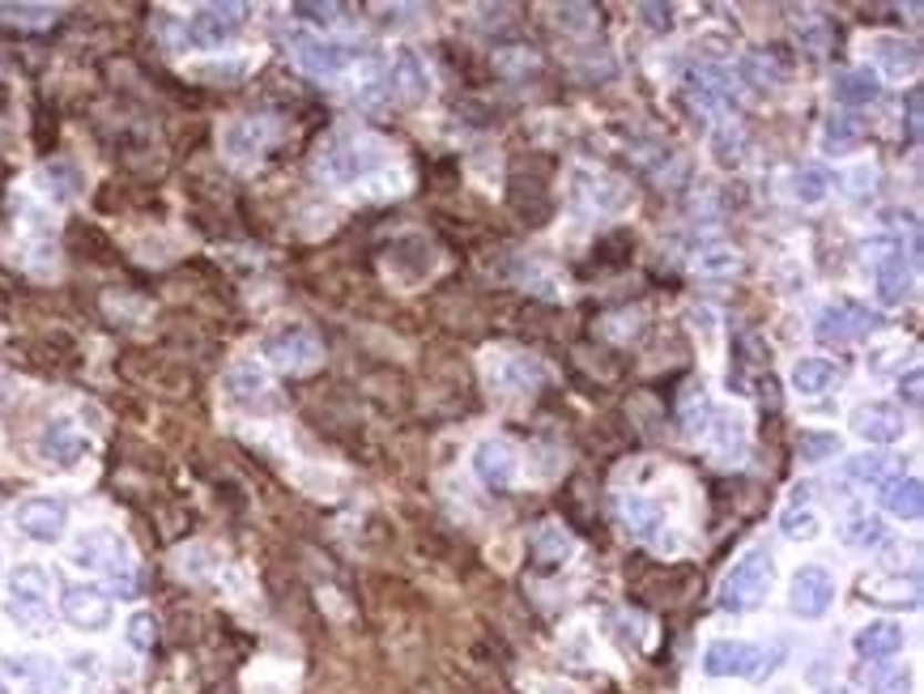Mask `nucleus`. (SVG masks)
Listing matches in <instances>:
<instances>
[{
    "instance_id": "1",
    "label": "nucleus",
    "mask_w": 924,
    "mask_h": 694,
    "mask_svg": "<svg viewBox=\"0 0 924 694\" xmlns=\"http://www.w3.org/2000/svg\"><path fill=\"white\" fill-rule=\"evenodd\" d=\"M69 562L82 567V571L103 576L111 592H120V597H129L136 588L133 555H129L124 537L111 532V528H90V532H82V537L73 541V550H69Z\"/></svg>"
},
{
    "instance_id": "2",
    "label": "nucleus",
    "mask_w": 924,
    "mask_h": 694,
    "mask_svg": "<svg viewBox=\"0 0 924 694\" xmlns=\"http://www.w3.org/2000/svg\"><path fill=\"white\" fill-rule=\"evenodd\" d=\"M771 580H776V562L767 550H746L741 562H733V571L720 583V610L729 613H750L759 610L771 592Z\"/></svg>"
},
{
    "instance_id": "3",
    "label": "nucleus",
    "mask_w": 924,
    "mask_h": 694,
    "mask_svg": "<svg viewBox=\"0 0 924 694\" xmlns=\"http://www.w3.org/2000/svg\"><path fill=\"white\" fill-rule=\"evenodd\" d=\"M388 163V145L376 137H341L332 141L325 149V158H320V167L337 179V184H358V179H367V175H376V170Z\"/></svg>"
},
{
    "instance_id": "4",
    "label": "nucleus",
    "mask_w": 924,
    "mask_h": 694,
    "mask_svg": "<svg viewBox=\"0 0 924 694\" xmlns=\"http://www.w3.org/2000/svg\"><path fill=\"white\" fill-rule=\"evenodd\" d=\"M873 329H882L877 311H870L865 303H852V299H840V303H827L818 311L814 336L822 345H852V341H865Z\"/></svg>"
},
{
    "instance_id": "5",
    "label": "nucleus",
    "mask_w": 924,
    "mask_h": 694,
    "mask_svg": "<svg viewBox=\"0 0 924 694\" xmlns=\"http://www.w3.org/2000/svg\"><path fill=\"white\" fill-rule=\"evenodd\" d=\"M244 22H247L244 4H205V9H196L188 18L184 34H188L192 48H222V43H230L244 30Z\"/></svg>"
},
{
    "instance_id": "6",
    "label": "nucleus",
    "mask_w": 924,
    "mask_h": 694,
    "mask_svg": "<svg viewBox=\"0 0 924 694\" xmlns=\"http://www.w3.org/2000/svg\"><path fill=\"white\" fill-rule=\"evenodd\" d=\"M60 613L69 626L78 631H107L111 626V597L107 588H94V583H69L64 597H60Z\"/></svg>"
},
{
    "instance_id": "7",
    "label": "nucleus",
    "mask_w": 924,
    "mask_h": 694,
    "mask_svg": "<svg viewBox=\"0 0 924 694\" xmlns=\"http://www.w3.org/2000/svg\"><path fill=\"white\" fill-rule=\"evenodd\" d=\"M835 605V576L827 567H801L789 583V610L814 622Z\"/></svg>"
},
{
    "instance_id": "8",
    "label": "nucleus",
    "mask_w": 924,
    "mask_h": 694,
    "mask_svg": "<svg viewBox=\"0 0 924 694\" xmlns=\"http://www.w3.org/2000/svg\"><path fill=\"white\" fill-rule=\"evenodd\" d=\"M290 52H295V64H299L307 77H337L353 60V52L346 43L325 39V34H295L290 39Z\"/></svg>"
},
{
    "instance_id": "9",
    "label": "nucleus",
    "mask_w": 924,
    "mask_h": 694,
    "mask_svg": "<svg viewBox=\"0 0 924 694\" xmlns=\"http://www.w3.org/2000/svg\"><path fill=\"white\" fill-rule=\"evenodd\" d=\"M265 359H269L277 371L299 375V371H311V366L320 362V341L307 333L302 324H290V329H281V333H273L269 341H265Z\"/></svg>"
},
{
    "instance_id": "10",
    "label": "nucleus",
    "mask_w": 924,
    "mask_h": 694,
    "mask_svg": "<svg viewBox=\"0 0 924 694\" xmlns=\"http://www.w3.org/2000/svg\"><path fill=\"white\" fill-rule=\"evenodd\" d=\"M13 525L22 528L30 541H43V546H52V541H60V537H64V528H69V507H64L60 499H48V495H39V499L18 503V511H13Z\"/></svg>"
},
{
    "instance_id": "11",
    "label": "nucleus",
    "mask_w": 924,
    "mask_h": 694,
    "mask_svg": "<svg viewBox=\"0 0 924 694\" xmlns=\"http://www.w3.org/2000/svg\"><path fill=\"white\" fill-rule=\"evenodd\" d=\"M39 452H43L52 465H60V469H73L85 452H90V439H85V431L73 422V417H52V422L43 426V435H39Z\"/></svg>"
},
{
    "instance_id": "12",
    "label": "nucleus",
    "mask_w": 924,
    "mask_h": 694,
    "mask_svg": "<svg viewBox=\"0 0 924 694\" xmlns=\"http://www.w3.org/2000/svg\"><path fill=\"white\" fill-rule=\"evenodd\" d=\"M861 592L873 605H895V610H916L921 605V576H903V571H877L861 580Z\"/></svg>"
},
{
    "instance_id": "13",
    "label": "nucleus",
    "mask_w": 924,
    "mask_h": 694,
    "mask_svg": "<svg viewBox=\"0 0 924 694\" xmlns=\"http://www.w3.org/2000/svg\"><path fill=\"white\" fill-rule=\"evenodd\" d=\"M852 431L861 439H870V444H895V439H903L907 422H903V414H899L895 405L870 401V405H856L852 410Z\"/></svg>"
},
{
    "instance_id": "14",
    "label": "nucleus",
    "mask_w": 924,
    "mask_h": 694,
    "mask_svg": "<svg viewBox=\"0 0 924 694\" xmlns=\"http://www.w3.org/2000/svg\"><path fill=\"white\" fill-rule=\"evenodd\" d=\"M473 473L490 490H507L512 477H516V447L503 444V439H482L473 452Z\"/></svg>"
},
{
    "instance_id": "15",
    "label": "nucleus",
    "mask_w": 924,
    "mask_h": 694,
    "mask_svg": "<svg viewBox=\"0 0 924 694\" xmlns=\"http://www.w3.org/2000/svg\"><path fill=\"white\" fill-rule=\"evenodd\" d=\"M903 643H907V631H903V622H891V618H877L870 626H861L856 639H852L856 656H861V661H877V665L891 661V656H899Z\"/></svg>"
},
{
    "instance_id": "16",
    "label": "nucleus",
    "mask_w": 924,
    "mask_h": 694,
    "mask_svg": "<svg viewBox=\"0 0 924 694\" xmlns=\"http://www.w3.org/2000/svg\"><path fill=\"white\" fill-rule=\"evenodd\" d=\"M754 648L759 643H746V639H716L704 652V673L707 677H750Z\"/></svg>"
},
{
    "instance_id": "17",
    "label": "nucleus",
    "mask_w": 924,
    "mask_h": 694,
    "mask_svg": "<svg viewBox=\"0 0 924 694\" xmlns=\"http://www.w3.org/2000/svg\"><path fill=\"white\" fill-rule=\"evenodd\" d=\"M623 516H626V528H630V537L648 541L653 550H678V541L669 537V525H665V516H660V507H656V503L626 499L623 503Z\"/></svg>"
},
{
    "instance_id": "18",
    "label": "nucleus",
    "mask_w": 924,
    "mask_h": 694,
    "mask_svg": "<svg viewBox=\"0 0 924 694\" xmlns=\"http://www.w3.org/2000/svg\"><path fill=\"white\" fill-rule=\"evenodd\" d=\"M4 673L27 682L34 694H60V669L52 656H39V652H22V656H4Z\"/></svg>"
},
{
    "instance_id": "19",
    "label": "nucleus",
    "mask_w": 924,
    "mask_h": 694,
    "mask_svg": "<svg viewBox=\"0 0 924 694\" xmlns=\"http://www.w3.org/2000/svg\"><path fill=\"white\" fill-rule=\"evenodd\" d=\"M877 503H882V511H891L899 520H921V511H924L921 477H886Z\"/></svg>"
},
{
    "instance_id": "20",
    "label": "nucleus",
    "mask_w": 924,
    "mask_h": 694,
    "mask_svg": "<svg viewBox=\"0 0 924 694\" xmlns=\"http://www.w3.org/2000/svg\"><path fill=\"white\" fill-rule=\"evenodd\" d=\"M873 281H877V303L882 307H899L912 299V278H907V265H903V248L891 251L886 260L870 265Z\"/></svg>"
},
{
    "instance_id": "21",
    "label": "nucleus",
    "mask_w": 924,
    "mask_h": 694,
    "mask_svg": "<svg viewBox=\"0 0 924 694\" xmlns=\"http://www.w3.org/2000/svg\"><path fill=\"white\" fill-rule=\"evenodd\" d=\"M891 473H895V456H886V452H865V456L843 460L840 486L843 490H852V486H882Z\"/></svg>"
},
{
    "instance_id": "22",
    "label": "nucleus",
    "mask_w": 924,
    "mask_h": 694,
    "mask_svg": "<svg viewBox=\"0 0 924 694\" xmlns=\"http://www.w3.org/2000/svg\"><path fill=\"white\" fill-rule=\"evenodd\" d=\"M388 85H392V94L401 99V103H422L427 99V69H422V60L413 56V52H401V56L392 60V69H388Z\"/></svg>"
},
{
    "instance_id": "23",
    "label": "nucleus",
    "mask_w": 924,
    "mask_h": 694,
    "mask_svg": "<svg viewBox=\"0 0 924 694\" xmlns=\"http://www.w3.org/2000/svg\"><path fill=\"white\" fill-rule=\"evenodd\" d=\"M831 94H835V103H843V107H865V103H877L882 85H877V77H873L870 69H840L831 77Z\"/></svg>"
},
{
    "instance_id": "24",
    "label": "nucleus",
    "mask_w": 924,
    "mask_h": 694,
    "mask_svg": "<svg viewBox=\"0 0 924 694\" xmlns=\"http://www.w3.org/2000/svg\"><path fill=\"white\" fill-rule=\"evenodd\" d=\"M572 555H575V537L567 528L542 525L533 532V562H537L542 571H558Z\"/></svg>"
},
{
    "instance_id": "25",
    "label": "nucleus",
    "mask_w": 924,
    "mask_h": 694,
    "mask_svg": "<svg viewBox=\"0 0 924 694\" xmlns=\"http://www.w3.org/2000/svg\"><path fill=\"white\" fill-rule=\"evenodd\" d=\"M222 141H226V154H230V158H256V154L273 141V128L265 120H235Z\"/></svg>"
},
{
    "instance_id": "26",
    "label": "nucleus",
    "mask_w": 924,
    "mask_h": 694,
    "mask_svg": "<svg viewBox=\"0 0 924 694\" xmlns=\"http://www.w3.org/2000/svg\"><path fill=\"white\" fill-rule=\"evenodd\" d=\"M840 384V366L827 359H801L792 366V389L801 396H818V392H831Z\"/></svg>"
},
{
    "instance_id": "27",
    "label": "nucleus",
    "mask_w": 924,
    "mask_h": 694,
    "mask_svg": "<svg viewBox=\"0 0 924 694\" xmlns=\"http://www.w3.org/2000/svg\"><path fill=\"white\" fill-rule=\"evenodd\" d=\"M542 366L533 359H507L494 366V375H490V384L503 392H533L537 384H542Z\"/></svg>"
},
{
    "instance_id": "28",
    "label": "nucleus",
    "mask_w": 924,
    "mask_h": 694,
    "mask_svg": "<svg viewBox=\"0 0 924 694\" xmlns=\"http://www.w3.org/2000/svg\"><path fill=\"white\" fill-rule=\"evenodd\" d=\"M873 52L882 60V69L891 77H912L921 69V48L916 43H903V39H873Z\"/></svg>"
},
{
    "instance_id": "29",
    "label": "nucleus",
    "mask_w": 924,
    "mask_h": 694,
    "mask_svg": "<svg viewBox=\"0 0 924 694\" xmlns=\"http://www.w3.org/2000/svg\"><path fill=\"white\" fill-rule=\"evenodd\" d=\"M52 592V576L39 562H22L9 571V597H30V601H48Z\"/></svg>"
},
{
    "instance_id": "30",
    "label": "nucleus",
    "mask_w": 924,
    "mask_h": 694,
    "mask_svg": "<svg viewBox=\"0 0 924 694\" xmlns=\"http://www.w3.org/2000/svg\"><path fill=\"white\" fill-rule=\"evenodd\" d=\"M737 269H741V256L729 244H704L695 251V273L704 278H733Z\"/></svg>"
},
{
    "instance_id": "31",
    "label": "nucleus",
    "mask_w": 924,
    "mask_h": 694,
    "mask_svg": "<svg viewBox=\"0 0 924 694\" xmlns=\"http://www.w3.org/2000/svg\"><path fill=\"white\" fill-rule=\"evenodd\" d=\"M861 141H865V124H861L856 115H831L827 128H822L827 154H848V149H856Z\"/></svg>"
},
{
    "instance_id": "32",
    "label": "nucleus",
    "mask_w": 924,
    "mask_h": 694,
    "mask_svg": "<svg viewBox=\"0 0 924 694\" xmlns=\"http://www.w3.org/2000/svg\"><path fill=\"white\" fill-rule=\"evenodd\" d=\"M4 613L27 631V635H43L52 626V605L48 601H30V597H9Z\"/></svg>"
},
{
    "instance_id": "33",
    "label": "nucleus",
    "mask_w": 924,
    "mask_h": 694,
    "mask_svg": "<svg viewBox=\"0 0 924 694\" xmlns=\"http://www.w3.org/2000/svg\"><path fill=\"white\" fill-rule=\"evenodd\" d=\"M840 541L852 546V550H877L886 541V525L877 516H852L848 525L840 528Z\"/></svg>"
},
{
    "instance_id": "34",
    "label": "nucleus",
    "mask_w": 924,
    "mask_h": 694,
    "mask_svg": "<svg viewBox=\"0 0 924 694\" xmlns=\"http://www.w3.org/2000/svg\"><path fill=\"white\" fill-rule=\"evenodd\" d=\"M827 193H831V175L822 167H801L792 175V196H797L801 205H822Z\"/></svg>"
},
{
    "instance_id": "35",
    "label": "nucleus",
    "mask_w": 924,
    "mask_h": 694,
    "mask_svg": "<svg viewBox=\"0 0 924 694\" xmlns=\"http://www.w3.org/2000/svg\"><path fill=\"white\" fill-rule=\"evenodd\" d=\"M870 694H912V669L907 665H873L865 673Z\"/></svg>"
},
{
    "instance_id": "36",
    "label": "nucleus",
    "mask_w": 924,
    "mask_h": 694,
    "mask_svg": "<svg viewBox=\"0 0 924 694\" xmlns=\"http://www.w3.org/2000/svg\"><path fill=\"white\" fill-rule=\"evenodd\" d=\"M741 73H746V82L759 85V90H771V85L784 82V64L776 56H767V52H750L741 60Z\"/></svg>"
},
{
    "instance_id": "37",
    "label": "nucleus",
    "mask_w": 924,
    "mask_h": 694,
    "mask_svg": "<svg viewBox=\"0 0 924 694\" xmlns=\"http://www.w3.org/2000/svg\"><path fill=\"white\" fill-rule=\"evenodd\" d=\"M226 389H230L235 401H256L269 384H265V371H260L256 362H239V366L226 375Z\"/></svg>"
},
{
    "instance_id": "38",
    "label": "nucleus",
    "mask_w": 924,
    "mask_h": 694,
    "mask_svg": "<svg viewBox=\"0 0 924 694\" xmlns=\"http://www.w3.org/2000/svg\"><path fill=\"white\" fill-rule=\"evenodd\" d=\"M124 639H129L133 652H150L158 643V618L154 613H133L129 626H124Z\"/></svg>"
},
{
    "instance_id": "39",
    "label": "nucleus",
    "mask_w": 924,
    "mask_h": 694,
    "mask_svg": "<svg viewBox=\"0 0 924 694\" xmlns=\"http://www.w3.org/2000/svg\"><path fill=\"white\" fill-rule=\"evenodd\" d=\"M780 528H784V537L789 541H814L818 537V516L814 511H801V507H789L784 516H780Z\"/></svg>"
},
{
    "instance_id": "40",
    "label": "nucleus",
    "mask_w": 924,
    "mask_h": 694,
    "mask_svg": "<svg viewBox=\"0 0 924 694\" xmlns=\"http://www.w3.org/2000/svg\"><path fill=\"white\" fill-rule=\"evenodd\" d=\"M55 9L48 4H0V22H22V27H43L52 22Z\"/></svg>"
},
{
    "instance_id": "41",
    "label": "nucleus",
    "mask_w": 924,
    "mask_h": 694,
    "mask_svg": "<svg viewBox=\"0 0 924 694\" xmlns=\"http://www.w3.org/2000/svg\"><path fill=\"white\" fill-rule=\"evenodd\" d=\"M797 452H801V460H831V456L840 452V439H835V435H818V431H810V435H801Z\"/></svg>"
},
{
    "instance_id": "42",
    "label": "nucleus",
    "mask_w": 924,
    "mask_h": 694,
    "mask_svg": "<svg viewBox=\"0 0 924 694\" xmlns=\"http://www.w3.org/2000/svg\"><path fill=\"white\" fill-rule=\"evenodd\" d=\"M784 643H771V648H754V669H750V682H762V677H771L776 669H780V661H784Z\"/></svg>"
},
{
    "instance_id": "43",
    "label": "nucleus",
    "mask_w": 924,
    "mask_h": 694,
    "mask_svg": "<svg viewBox=\"0 0 924 694\" xmlns=\"http://www.w3.org/2000/svg\"><path fill=\"white\" fill-rule=\"evenodd\" d=\"M639 13H644V22L653 30H674V9L669 4H639Z\"/></svg>"
},
{
    "instance_id": "44",
    "label": "nucleus",
    "mask_w": 924,
    "mask_h": 694,
    "mask_svg": "<svg viewBox=\"0 0 924 694\" xmlns=\"http://www.w3.org/2000/svg\"><path fill=\"white\" fill-rule=\"evenodd\" d=\"M924 375H921V366H912L907 371V380H899V396L907 401V405H921V396H924Z\"/></svg>"
},
{
    "instance_id": "45",
    "label": "nucleus",
    "mask_w": 924,
    "mask_h": 694,
    "mask_svg": "<svg viewBox=\"0 0 924 694\" xmlns=\"http://www.w3.org/2000/svg\"><path fill=\"white\" fill-rule=\"evenodd\" d=\"M295 13H302V18H307V22H316V27L337 22V4H295Z\"/></svg>"
},
{
    "instance_id": "46",
    "label": "nucleus",
    "mask_w": 924,
    "mask_h": 694,
    "mask_svg": "<svg viewBox=\"0 0 924 694\" xmlns=\"http://www.w3.org/2000/svg\"><path fill=\"white\" fill-rule=\"evenodd\" d=\"M907 115H912L907 124H912V137H916V133H921V90H912V99H907Z\"/></svg>"
},
{
    "instance_id": "47",
    "label": "nucleus",
    "mask_w": 924,
    "mask_h": 694,
    "mask_svg": "<svg viewBox=\"0 0 924 694\" xmlns=\"http://www.w3.org/2000/svg\"><path fill=\"white\" fill-rule=\"evenodd\" d=\"M94 665H99V661H94L90 652H82V656H73V661H69V669H73V673H85V677L94 673Z\"/></svg>"
},
{
    "instance_id": "48",
    "label": "nucleus",
    "mask_w": 924,
    "mask_h": 694,
    "mask_svg": "<svg viewBox=\"0 0 924 694\" xmlns=\"http://www.w3.org/2000/svg\"><path fill=\"white\" fill-rule=\"evenodd\" d=\"M822 694H852V691H848V686H827Z\"/></svg>"
},
{
    "instance_id": "49",
    "label": "nucleus",
    "mask_w": 924,
    "mask_h": 694,
    "mask_svg": "<svg viewBox=\"0 0 924 694\" xmlns=\"http://www.w3.org/2000/svg\"><path fill=\"white\" fill-rule=\"evenodd\" d=\"M0 694H9V691H4V682H0Z\"/></svg>"
},
{
    "instance_id": "50",
    "label": "nucleus",
    "mask_w": 924,
    "mask_h": 694,
    "mask_svg": "<svg viewBox=\"0 0 924 694\" xmlns=\"http://www.w3.org/2000/svg\"><path fill=\"white\" fill-rule=\"evenodd\" d=\"M0 562H4V558H0Z\"/></svg>"
}]
</instances>
